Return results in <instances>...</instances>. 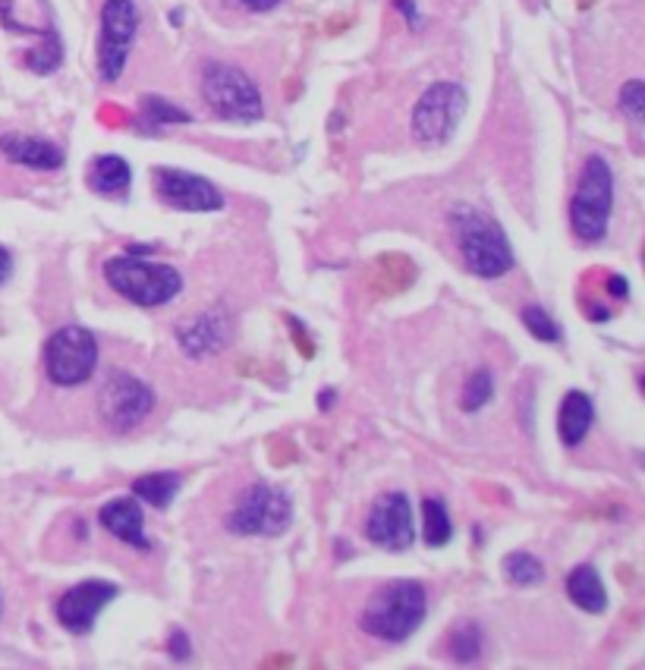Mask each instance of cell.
<instances>
[{"label": "cell", "mask_w": 645, "mask_h": 670, "mask_svg": "<svg viewBox=\"0 0 645 670\" xmlns=\"http://www.w3.org/2000/svg\"><path fill=\"white\" fill-rule=\"evenodd\" d=\"M394 7L403 13L406 26H410L413 32H419V26H422V13H419V7H416V0H394Z\"/></svg>", "instance_id": "obj_31"}, {"label": "cell", "mask_w": 645, "mask_h": 670, "mask_svg": "<svg viewBox=\"0 0 645 670\" xmlns=\"http://www.w3.org/2000/svg\"><path fill=\"white\" fill-rule=\"evenodd\" d=\"M240 7H246V10H252V13H268V10H274V7H281L284 0H236Z\"/></svg>", "instance_id": "obj_32"}, {"label": "cell", "mask_w": 645, "mask_h": 670, "mask_svg": "<svg viewBox=\"0 0 645 670\" xmlns=\"http://www.w3.org/2000/svg\"><path fill=\"white\" fill-rule=\"evenodd\" d=\"M608 290H611L614 299H627V296H630V284H627V280H623V277H617V274L608 277Z\"/></svg>", "instance_id": "obj_34"}, {"label": "cell", "mask_w": 645, "mask_h": 670, "mask_svg": "<svg viewBox=\"0 0 645 670\" xmlns=\"http://www.w3.org/2000/svg\"><path fill=\"white\" fill-rule=\"evenodd\" d=\"M0 155L16 167L41 170V174L60 170L63 161H67L60 145H54L51 139H41V136H26V133H4L0 136Z\"/></svg>", "instance_id": "obj_16"}, {"label": "cell", "mask_w": 645, "mask_h": 670, "mask_svg": "<svg viewBox=\"0 0 645 670\" xmlns=\"http://www.w3.org/2000/svg\"><path fill=\"white\" fill-rule=\"evenodd\" d=\"M180 485H183L180 472H148L133 482V494H136V501H142L148 507L167 510L174 504V497L180 494Z\"/></svg>", "instance_id": "obj_22"}, {"label": "cell", "mask_w": 645, "mask_h": 670, "mask_svg": "<svg viewBox=\"0 0 645 670\" xmlns=\"http://www.w3.org/2000/svg\"><path fill=\"white\" fill-rule=\"evenodd\" d=\"M152 409H155V391L142 378L123 369H114L104 378L98 391V419L114 435H126V431L139 428L152 416Z\"/></svg>", "instance_id": "obj_9"}, {"label": "cell", "mask_w": 645, "mask_h": 670, "mask_svg": "<svg viewBox=\"0 0 645 670\" xmlns=\"http://www.w3.org/2000/svg\"><path fill=\"white\" fill-rule=\"evenodd\" d=\"M98 523L111 532L117 542L129 545L133 551L148 554L152 551V538L145 532V513H142V501L136 497H114L98 510Z\"/></svg>", "instance_id": "obj_15"}, {"label": "cell", "mask_w": 645, "mask_h": 670, "mask_svg": "<svg viewBox=\"0 0 645 670\" xmlns=\"http://www.w3.org/2000/svg\"><path fill=\"white\" fill-rule=\"evenodd\" d=\"M450 538H454V523H450V513L444 501L438 497H425L422 501V542L428 548H444Z\"/></svg>", "instance_id": "obj_23"}, {"label": "cell", "mask_w": 645, "mask_h": 670, "mask_svg": "<svg viewBox=\"0 0 645 670\" xmlns=\"http://www.w3.org/2000/svg\"><path fill=\"white\" fill-rule=\"evenodd\" d=\"M428 614V592L416 579H394L381 586L359 614V630L378 642L400 645L413 639Z\"/></svg>", "instance_id": "obj_1"}, {"label": "cell", "mask_w": 645, "mask_h": 670, "mask_svg": "<svg viewBox=\"0 0 645 670\" xmlns=\"http://www.w3.org/2000/svg\"><path fill=\"white\" fill-rule=\"evenodd\" d=\"M620 111L627 114V120L633 126H642V120H645V85H642V79H630L620 89Z\"/></svg>", "instance_id": "obj_29"}, {"label": "cell", "mask_w": 645, "mask_h": 670, "mask_svg": "<svg viewBox=\"0 0 645 670\" xmlns=\"http://www.w3.org/2000/svg\"><path fill=\"white\" fill-rule=\"evenodd\" d=\"M0 26L16 35H60L48 0H0Z\"/></svg>", "instance_id": "obj_17"}, {"label": "cell", "mask_w": 645, "mask_h": 670, "mask_svg": "<svg viewBox=\"0 0 645 670\" xmlns=\"http://www.w3.org/2000/svg\"><path fill=\"white\" fill-rule=\"evenodd\" d=\"M98 372V340L82 324L57 328L45 340V375L57 387H82Z\"/></svg>", "instance_id": "obj_8"}, {"label": "cell", "mask_w": 645, "mask_h": 670, "mask_svg": "<svg viewBox=\"0 0 645 670\" xmlns=\"http://www.w3.org/2000/svg\"><path fill=\"white\" fill-rule=\"evenodd\" d=\"M85 183H89V189L101 199H126L129 186H133V167L120 155H98L89 164Z\"/></svg>", "instance_id": "obj_18"}, {"label": "cell", "mask_w": 645, "mask_h": 670, "mask_svg": "<svg viewBox=\"0 0 645 670\" xmlns=\"http://www.w3.org/2000/svg\"><path fill=\"white\" fill-rule=\"evenodd\" d=\"M23 63L32 70V73H38V76H51V73H57L60 70V63H63V38L60 35H51V38H41L35 48H29L26 54H23Z\"/></svg>", "instance_id": "obj_25"}, {"label": "cell", "mask_w": 645, "mask_h": 670, "mask_svg": "<svg viewBox=\"0 0 645 670\" xmlns=\"http://www.w3.org/2000/svg\"><path fill=\"white\" fill-rule=\"evenodd\" d=\"M155 196L174 211H189V214H211L224 208L221 189L214 186L208 177L189 174L180 167H155L152 170Z\"/></svg>", "instance_id": "obj_12"}, {"label": "cell", "mask_w": 645, "mask_h": 670, "mask_svg": "<svg viewBox=\"0 0 645 670\" xmlns=\"http://www.w3.org/2000/svg\"><path fill=\"white\" fill-rule=\"evenodd\" d=\"M447 652L457 664H472L482 655V630L479 623H460L447 639Z\"/></svg>", "instance_id": "obj_26"}, {"label": "cell", "mask_w": 645, "mask_h": 670, "mask_svg": "<svg viewBox=\"0 0 645 670\" xmlns=\"http://www.w3.org/2000/svg\"><path fill=\"white\" fill-rule=\"evenodd\" d=\"M501 570H504L507 582H513V586H520V589L539 586V582L545 579V564L535 554H529V551H510L504 557Z\"/></svg>", "instance_id": "obj_24"}, {"label": "cell", "mask_w": 645, "mask_h": 670, "mask_svg": "<svg viewBox=\"0 0 645 670\" xmlns=\"http://www.w3.org/2000/svg\"><path fill=\"white\" fill-rule=\"evenodd\" d=\"M104 280L117 296L142 309L174 302L183 290V274L174 265L152 262L145 252H123L104 262Z\"/></svg>", "instance_id": "obj_3"}, {"label": "cell", "mask_w": 645, "mask_h": 670, "mask_svg": "<svg viewBox=\"0 0 645 670\" xmlns=\"http://www.w3.org/2000/svg\"><path fill=\"white\" fill-rule=\"evenodd\" d=\"M117 595H120V586H114V582H107V579L76 582V586L63 592L54 604L57 623L73 636L92 633L95 620L101 617V611L107 608V604L117 601Z\"/></svg>", "instance_id": "obj_13"}, {"label": "cell", "mask_w": 645, "mask_h": 670, "mask_svg": "<svg viewBox=\"0 0 645 670\" xmlns=\"http://www.w3.org/2000/svg\"><path fill=\"white\" fill-rule=\"evenodd\" d=\"M450 230H454L463 265L476 277L501 280L513 271V246L491 214L472 205H457L450 211Z\"/></svg>", "instance_id": "obj_2"}, {"label": "cell", "mask_w": 645, "mask_h": 670, "mask_svg": "<svg viewBox=\"0 0 645 670\" xmlns=\"http://www.w3.org/2000/svg\"><path fill=\"white\" fill-rule=\"evenodd\" d=\"M293 523V501L284 488L268 485V482H255L249 485L240 497L233 501L230 513H227V532L233 535H281L287 532Z\"/></svg>", "instance_id": "obj_6"}, {"label": "cell", "mask_w": 645, "mask_h": 670, "mask_svg": "<svg viewBox=\"0 0 645 670\" xmlns=\"http://www.w3.org/2000/svg\"><path fill=\"white\" fill-rule=\"evenodd\" d=\"M192 123V114L177 107L174 101H167L161 95H145L139 104V129L145 136H158L167 126H183Z\"/></svg>", "instance_id": "obj_21"}, {"label": "cell", "mask_w": 645, "mask_h": 670, "mask_svg": "<svg viewBox=\"0 0 645 670\" xmlns=\"http://www.w3.org/2000/svg\"><path fill=\"white\" fill-rule=\"evenodd\" d=\"M139 23H142V16H139L136 0H104L101 32H98V76H101V82H117L123 76Z\"/></svg>", "instance_id": "obj_10"}, {"label": "cell", "mask_w": 645, "mask_h": 670, "mask_svg": "<svg viewBox=\"0 0 645 670\" xmlns=\"http://www.w3.org/2000/svg\"><path fill=\"white\" fill-rule=\"evenodd\" d=\"M469 107V95L460 82H435L419 95L410 129L413 139L425 148H438L444 142L454 139L457 126Z\"/></svg>", "instance_id": "obj_7"}, {"label": "cell", "mask_w": 645, "mask_h": 670, "mask_svg": "<svg viewBox=\"0 0 645 670\" xmlns=\"http://www.w3.org/2000/svg\"><path fill=\"white\" fill-rule=\"evenodd\" d=\"M10 274H13V252L7 246H0V287L7 284Z\"/></svg>", "instance_id": "obj_33"}, {"label": "cell", "mask_w": 645, "mask_h": 670, "mask_svg": "<svg viewBox=\"0 0 645 670\" xmlns=\"http://www.w3.org/2000/svg\"><path fill=\"white\" fill-rule=\"evenodd\" d=\"M595 425V403L583 391H570L557 413V435L567 447H579Z\"/></svg>", "instance_id": "obj_19"}, {"label": "cell", "mask_w": 645, "mask_h": 670, "mask_svg": "<svg viewBox=\"0 0 645 670\" xmlns=\"http://www.w3.org/2000/svg\"><path fill=\"white\" fill-rule=\"evenodd\" d=\"M202 98L208 111L230 123H258L265 117V101L249 73L233 63L208 60L202 67Z\"/></svg>", "instance_id": "obj_5"}, {"label": "cell", "mask_w": 645, "mask_h": 670, "mask_svg": "<svg viewBox=\"0 0 645 670\" xmlns=\"http://www.w3.org/2000/svg\"><path fill=\"white\" fill-rule=\"evenodd\" d=\"M365 538L384 551H410L416 542V520L413 504L403 491H387L372 504L362 526Z\"/></svg>", "instance_id": "obj_11"}, {"label": "cell", "mask_w": 645, "mask_h": 670, "mask_svg": "<svg viewBox=\"0 0 645 670\" xmlns=\"http://www.w3.org/2000/svg\"><path fill=\"white\" fill-rule=\"evenodd\" d=\"M494 397V375L491 369H476L466 384H463V397H460V406L463 413H479V409H485Z\"/></svg>", "instance_id": "obj_27"}, {"label": "cell", "mask_w": 645, "mask_h": 670, "mask_svg": "<svg viewBox=\"0 0 645 670\" xmlns=\"http://www.w3.org/2000/svg\"><path fill=\"white\" fill-rule=\"evenodd\" d=\"M614 208V170L601 155H589L579 170V180L570 199V227L576 240L601 243L608 233Z\"/></svg>", "instance_id": "obj_4"}, {"label": "cell", "mask_w": 645, "mask_h": 670, "mask_svg": "<svg viewBox=\"0 0 645 670\" xmlns=\"http://www.w3.org/2000/svg\"><path fill=\"white\" fill-rule=\"evenodd\" d=\"M567 598L586 614H601L608 608V589H605V582H601V576L592 564L576 567L567 576Z\"/></svg>", "instance_id": "obj_20"}, {"label": "cell", "mask_w": 645, "mask_h": 670, "mask_svg": "<svg viewBox=\"0 0 645 670\" xmlns=\"http://www.w3.org/2000/svg\"><path fill=\"white\" fill-rule=\"evenodd\" d=\"M167 652L174 655L177 661H186L189 655H192V645H189V636L183 633V630H174L170 633V639H167Z\"/></svg>", "instance_id": "obj_30"}, {"label": "cell", "mask_w": 645, "mask_h": 670, "mask_svg": "<svg viewBox=\"0 0 645 670\" xmlns=\"http://www.w3.org/2000/svg\"><path fill=\"white\" fill-rule=\"evenodd\" d=\"M520 318H523V328H526L535 340H542V343H557V340L564 337L561 324H557L542 306H526V309L520 312Z\"/></svg>", "instance_id": "obj_28"}, {"label": "cell", "mask_w": 645, "mask_h": 670, "mask_svg": "<svg viewBox=\"0 0 645 670\" xmlns=\"http://www.w3.org/2000/svg\"><path fill=\"white\" fill-rule=\"evenodd\" d=\"M230 337H233V315L224 306L208 309L196 318L177 324V343L192 359H208L214 353H221L230 343Z\"/></svg>", "instance_id": "obj_14"}, {"label": "cell", "mask_w": 645, "mask_h": 670, "mask_svg": "<svg viewBox=\"0 0 645 670\" xmlns=\"http://www.w3.org/2000/svg\"><path fill=\"white\" fill-rule=\"evenodd\" d=\"M334 400H337V391H334V387H328V391H321V409H331Z\"/></svg>", "instance_id": "obj_35"}]
</instances>
